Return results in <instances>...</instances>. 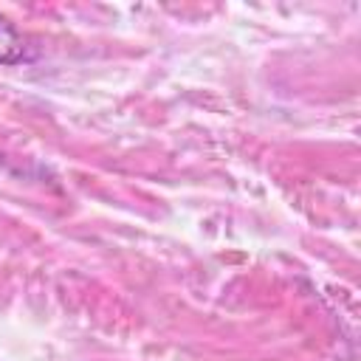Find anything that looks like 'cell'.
Here are the masks:
<instances>
[{
  "label": "cell",
  "instance_id": "obj_1",
  "mask_svg": "<svg viewBox=\"0 0 361 361\" xmlns=\"http://www.w3.org/2000/svg\"><path fill=\"white\" fill-rule=\"evenodd\" d=\"M23 59H28V42L14 23L0 14V65H17Z\"/></svg>",
  "mask_w": 361,
  "mask_h": 361
}]
</instances>
